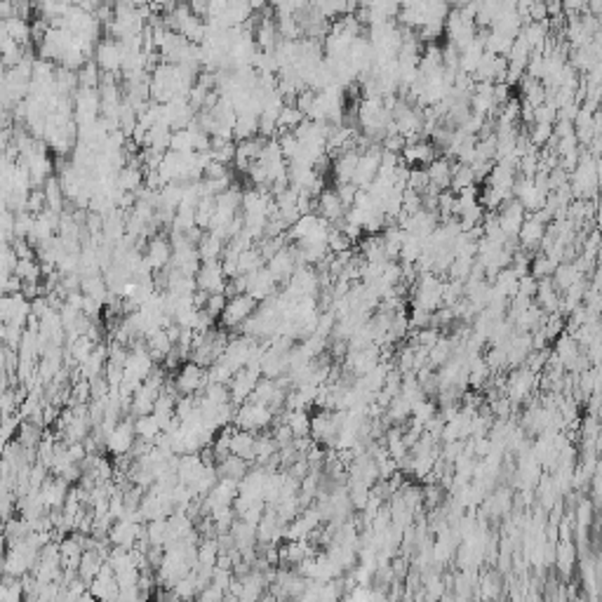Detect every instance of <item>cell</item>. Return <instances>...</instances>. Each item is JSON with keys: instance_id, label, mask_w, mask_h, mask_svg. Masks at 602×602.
<instances>
[{"instance_id": "obj_3", "label": "cell", "mask_w": 602, "mask_h": 602, "mask_svg": "<svg viewBox=\"0 0 602 602\" xmlns=\"http://www.w3.org/2000/svg\"><path fill=\"white\" fill-rule=\"evenodd\" d=\"M257 311V301L247 295H236L226 299V308L219 315L221 318V329H241L243 322Z\"/></svg>"}, {"instance_id": "obj_35", "label": "cell", "mask_w": 602, "mask_h": 602, "mask_svg": "<svg viewBox=\"0 0 602 602\" xmlns=\"http://www.w3.org/2000/svg\"><path fill=\"white\" fill-rule=\"evenodd\" d=\"M102 71L97 68L95 61H88V64H83L78 68V88H85V90H99V80H102V75H99Z\"/></svg>"}, {"instance_id": "obj_43", "label": "cell", "mask_w": 602, "mask_h": 602, "mask_svg": "<svg viewBox=\"0 0 602 602\" xmlns=\"http://www.w3.org/2000/svg\"><path fill=\"white\" fill-rule=\"evenodd\" d=\"M593 520V506H591V501H581L576 508V527L579 529H588V524Z\"/></svg>"}, {"instance_id": "obj_8", "label": "cell", "mask_w": 602, "mask_h": 602, "mask_svg": "<svg viewBox=\"0 0 602 602\" xmlns=\"http://www.w3.org/2000/svg\"><path fill=\"white\" fill-rule=\"evenodd\" d=\"M261 379L259 372H254V369H241V372H236L231 376L228 381V398H231V405L241 407L245 400H250V396L257 389V384Z\"/></svg>"}, {"instance_id": "obj_41", "label": "cell", "mask_w": 602, "mask_h": 602, "mask_svg": "<svg viewBox=\"0 0 602 602\" xmlns=\"http://www.w3.org/2000/svg\"><path fill=\"white\" fill-rule=\"evenodd\" d=\"M223 308H226V297L223 295H210L205 301V306H203V311L210 315V318H219V315L223 313Z\"/></svg>"}, {"instance_id": "obj_5", "label": "cell", "mask_w": 602, "mask_h": 602, "mask_svg": "<svg viewBox=\"0 0 602 602\" xmlns=\"http://www.w3.org/2000/svg\"><path fill=\"white\" fill-rule=\"evenodd\" d=\"M379 165H381V149L379 144L372 146L369 151L360 153L358 158V167H356V174H353V186L358 191H367L369 184L376 179V172H379Z\"/></svg>"}, {"instance_id": "obj_40", "label": "cell", "mask_w": 602, "mask_h": 602, "mask_svg": "<svg viewBox=\"0 0 602 602\" xmlns=\"http://www.w3.org/2000/svg\"><path fill=\"white\" fill-rule=\"evenodd\" d=\"M555 120H558V111L553 109V106H548V104H542V106H537L534 109V122L537 125H555Z\"/></svg>"}, {"instance_id": "obj_28", "label": "cell", "mask_w": 602, "mask_h": 602, "mask_svg": "<svg viewBox=\"0 0 602 602\" xmlns=\"http://www.w3.org/2000/svg\"><path fill=\"white\" fill-rule=\"evenodd\" d=\"M304 113H301L297 106L292 104H285L280 109V115H278V134H285V132H295V130L304 122Z\"/></svg>"}, {"instance_id": "obj_27", "label": "cell", "mask_w": 602, "mask_h": 602, "mask_svg": "<svg viewBox=\"0 0 602 602\" xmlns=\"http://www.w3.org/2000/svg\"><path fill=\"white\" fill-rule=\"evenodd\" d=\"M41 191H43V196H45V210L61 214V205H64V191H61L57 176H50V179L43 184Z\"/></svg>"}, {"instance_id": "obj_37", "label": "cell", "mask_w": 602, "mask_h": 602, "mask_svg": "<svg viewBox=\"0 0 602 602\" xmlns=\"http://www.w3.org/2000/svg\"><path fill=\"white\" fill-rule=\"evenodd\" d=\"M351 245H353V243L342 233V228H339V226H332V228H329V233H327V252H329V254L349 252Z\"/></svg>"}, {"instance_id": "obj_29", "label": "cell", "mask_w": 602, "mask_h": 602, "mask_svg": "<svg viewBox=\"0 0 602 602\" xmlns=\"http://www.w3.org/2000/svg\"><path fill=\"white\" fill-rule=\"evenodd\" d=\"M285 426L290 428L292 438H308L311 435V416L306 414V410L287 412V416H285Z\"/></svg>"}, {"instance_id": "obj_34", "label": "cell", "mask_w": 602, "mask_h": 602, "mask_svg": "<svg viewBox=\"0 0 602 602\" xmlns=\"http://www.w3.org/2000/svg\"><path fill=\"white\" fill-rule=\"evenodd\" d=\"M14 275H17L21 282H38L43 275V268L33 259H21L17 261V266H14Z\"/></svg>"}, {"instance_id": "obj_19", "label": "cell", "mask_w": 602, "mask_h": 602, "mask_svg": "<svg viewBox=\"0 0 602 602\" xmlns=\"http://www.w3.org/2000/svg\"><path fill=\"white\" fill-rule=\"evenodd\" d=\"M358 158H360L358 151H346L339 158L332 160V169H334L337 184H351L353 181V174H356V167H358Z\"/></svg>"}, {"instance_id": "obj_30", "label": "cell", "mask_w": 602, "mask_h": 602, "mask_svg": "<svg viewBox=\"0 0 602 602\" xmlns=\"http://www.w3.org/2000/svg\"><path fill=\"white\" fill-rule=\"evenodd\" d=\"M473 186H475V179H473V169H470V165L454 163V165H452L450 191H452V193H459V191H466V189H473Z\"/></svg>"}, {"instance_id": "obj_16", "label": "cell", "mask_w": 602, "mask_h": 602, "mask_svg": "<svg viewBox=\"0 0 602 602\" xmlns=\"http://www.w3.org/2000/svg\"><path fill=\"white\" fill-rule=\"evenodd\" d=\"M254 443H257V435L247 433V431H238L231 428L228 431V454L243 459V461H254Z\"/></svg>"}, {"instance_id": "obj_10", "label": "cell", "mask_w": 602, "mask_h": 602, "mask_svg": "<svg viewBox=\"0 0 602 602\" xmlns=\"http://www.w3.org/2000/svg\"><path fill=\"white\" fill-rule=\"evenodd\" d=\"M245 278H247V290H245V295L252 297L254 301H257V304H264V301H268V299L275 295L278 282L271 278V273L266 271V266L259 268V271L250 273V275H245Z\"/></svg>"}, {"instance_id": "obj_42", "label": "cell", "mask_w": 602, "mask_h": 602, "mask_svg": "<svg viewBox=\"0 0 602 602\" xmlns=\"http://www.w3.org/2000/svg\"><path fill=\"white\" fill-rule=\"evenodd\" d=\"M337 198L342 200V205L349 210V207H353V203H356V196H358V189L353 186V184H337Z\"/></svg>"}, {"instance_id": "obj_12", "label": "cell", "mask_w": 602, "mask_h": 602, "mask_svg": "<svg viewBox=\"0 0 602 602\" xmlns=\"http://www.w3.org/2000/svg\"><path fill=\"white\" fill-rule=\"evenodd\" d=\"M266 271L271 273L275 282H287L292 273L297 271L295 247H282L280 252L273 254V257L266 261Z\"/></svg>"}, {"instance_id": "obj_6", "label": "cell", "mask_w": 602, "mask_h": 602, "mask_svg": "<svg viewBox=\"0 0 602 602\" xmlns=\"http://www.w3.org/2000/svg\"><path fill=\"white\" fill-rule=\"evenodd\" d=\"M196 287L203 295H223L226 290V275H223L221 261H207V264H200L198 273H196Z\"/></svg>"}, {"instance_id": "obj_21", "label": "cell", "mask_w": 602, "mask_h": 602, "mask_svg": "<svg viewBox=\"0 0 602 602\" xmlns=\"http://www.w3.org/2000/svg\"><path fill=\"white\" fill-rule=\"evenodd\" d=\"M132 426H134V438H139L146 445H153L160 435H163V428H160V423L153 414L137 416L132 421Z\"/></svg>"}, {"instance_id": "obj_31", "label": "cell", "mask_w": 602, "mask_h": 602, "mask_svg": "<svg viewBox=\"0 0 602 602\" xmlns=\"http://www.w3.org/2000/svg\"><path fill=\"white\" fill-rule=\"evenodd\" d=\"M264 257L259 254L257 247H250V250L241 252V257H238V275H250L254 271H259V268H264Z\"/></svg>"}, {"instance_id": "obj_26", "label": "cell", "mask_w": 602, "mask_h": 602, "mask_svg": "<svg viewBox=\"0 0 602 602\" xmlns=\"http://www.w3.org/2000/svg\"><path fill=\"white\" fill-rule=\"evenodd\" d=\"M252 137H259V115L241 113L236 115V125H233V139L236 144L247 142Z\"/></svg>"}, {"instance_id": "obj_15", "label": "cell", "mask_w": 602, "mask_h": 602, "mask_svg": "<svg viewBox=\"0 0 602 602\" xmlns=\"http://www.w3.org/2000/svg\"><path fill=\"white\" fill-rule=\"evenodd\" d=\"M544 236H546V226L542 221H539L534 214H527L522 221V226L518 231V238L515 241H520V250L522 252H529V250H534V247L542 245L544 241Z\"/></svg>"}, {"instance_id": "obj_17", "label": "cell", "mask_w": 602, "mask_h": 602, "mask_svg": "<svg viewBox=\"0 0 602 602\" xmlns=\"http://www.w3.org/2000/svg\"><path fill=\"white\" fill-rule=\"evenodd\" d=\"M537 374H532L527 367H518L515 372L511 374V379H508V400H524L527 398V393L532 391V386H534Z\"/></svg>"}, {"instance_id": "obj_18", "label": "cell", "mask_w": 602, "mask_h": 602, "mask_svg": "<svg viewBox=\"0 0 602 602\" xmlns=\"http://www.w3.org/2000/svg\"><path fill=\"white\" fill-rule=\"evenodd\" d=\"M534 304L542 308L546 315L558 313L560 306V292L553 287V280L546 278V280H537V295H534Z\"/></svg>"}, {"instance_id": "obj_4", "label": "cell", "mask_w": 602, "mask_h": 602, "mask_svg": "<svg viewBox=\"0 0 602 602\" xmlns=\"http://www.w3.org/2000/svg\"><path fill=\"white\" fill-rule=\"evenodd\" d=\"M104 447L113 457H125L134 450V426L132 419H122L104 435Z\"/></svg>"}, {"instance_id": "obj_11", "label": "cell", "mask_w": 602, "mask_h": 602, "mask_svg": "<svg viewBox=\"0 0 602 602\" xmlns=\"http://www.w3.org/2000/svg\"><path fill=\"white\" fill-rule=\"evenodd\" d=\"M144 259L149 261L151 271H165V268H169V261H172V245H169V238L153 236L149 245H146Z\"/></svg>"}, {"instance_id": "obj_13", "label": "cell", "mask_w": 602, "mask_h": 602, "mask_svg": "<svg viewBox=\"0 0 602 602\" xmlns=\"http://www.w3.org/2000/svg\"><path fill=\"white\" fill-rule=\"evenodd\" d=\"M438 149L431 142H426V139H419V142H414V144H407L405 149H403V163L407 167H423L426 169L433 160L438 158Z\"/></svg>"}, {"instance_id": "obj_39", "label": "cell", "mask_w": 602, "mask_h": 602, "mask_svg": "<svg viewBox=\"0 0 602 602\" xmlns=\"http://www.w3.org/2000/svg\"><path fill=\"white\" fill-rule=\"evenodd\" d=\"M574 560H576V553H574V546L569 544V542H562L558 546V565L562 572H569L574 565Z\"/></svg>"}, {"instance_id": "obj_36", "label": "cell", "mask_w": 602, "mask_h": 602, "mask_svg": "<svg viewBox=\"0 0 602 602\" xmlns=\"http://www.w3.org/2000/svg\"><path fill=\"white\" fill-rule=\"evenodd\" d=\"M212 217H214V198H200V203L196 205V226L200 231H207Z\"/></svg>"}, {"instance_id": "obj_22", "label": "cell", "mask_w": 602, "mask_h": 602, "mask_svg": "<svg viewBox=\"0 0 602 602\" xmlns=\"http://www.w3.org/2000/svg\"><path fill=\"white\" fill-rule=\"evenodd\" d=\"M80 292H83V297L95 299L102 306L109 304V297H111V292H109V287H106V282H104V275H99V273L80 278Z\"/></svg>"}, {"instance_id": "obj_33", "label": "cell", "mask_w": 602, "mask_h": 602, "mask_svg": "<svg viewBox=\"0 0 602 602\" xmlns=\"http://www.w3.org/2000/svg\"><path fill=\"white\" fill-rule=\"evenodd\" d=\"M555 261L553 259H548L546 254L539 252L537 257H532L529 261V275L534 278V280H546V278H551L553 271H555Z\"/></svg>"}, {"instance_id": "obj_14", "label": "cell", "mask_w": 602, "mask_h": 602, "mask_svg": "<svg viewBox=\"0 0 602 602\" xmlns=\"http://www.w3.org/2000/svg\"><path fill=\"white\" fill-rule=\"evenodd\" d=\"M315 214H318V217H322L325 221H329L332 226H337V223L344 219L346 207L342 205V200L337 198L334 191L325 189L318 198H315Z\"/></svg>"}, {"instance_id": "obj_9", "label": "cell", "mask_w": 602, "mask_h": 602, "mask_svg": "<svg viewBox=\"0 0 602 602\" xmlns=\"http://www.w3.org/2000/svg\"><path fill=\"white\" fill-rule=\"evenodd\" d=\"M524 217H527V212H524L522 205L513 198L506 200V203L499 207V212H497L499 228L504 231V236L508 238V241H515V238H518V231L522 226Z\"/></svg>"}, {"instance_id": "obj_32", "label": "cell", "mask_w": 602, "mask_h": 602, "mask_svg": "<svg viewBox=\"0 0 602 602\" xmlns=\"http://www.w3.org/2000/svg\"><path fill=\"white\" fill-rule=\"evenodd\" d=\"M5 24H7V36H10V41L21 45V48H24V45L31 41V24H28V19L10 17V19H5Z\"/></svg>"}, {"instance_id": "obj_44", "label": "cell", "mask_w": 602, "mask_h": 602, "mask_svg": "<svg viewBox=\"0 0 602 602\" xmlns=\"http://www.w3.org/2000/svg\"><path fill=\"white\" fill-rule=\"evenodd\" d=\"M5 75H7V68H5L3 64H0V85L5 83Z\"/></svg>"}, {"instance_id": "obj_38", "label": "cell", "mask_w": 602, "mask_h": 602, "mask_svg": "<svg viewBox=\"0 0 602 602\" xmlns=\"http://www.w3.org/2000/svg\"><path fill=\"white\" fill-rule=\"evenodd\" d=\"M416 33H419V41L435 43L438 38L445 33V21H428V24H423L421 28H416Z\"/></svg>"}, {"instance_id": "obj_24", "label": "cell", "mask_w": 602, "mask_h": 602, "mask_svg": "<svg viewBox=\"0 0 602 602\" xmlns=\"http://www.w3.org/2000/svg\"><path fill=\"white\" fill-rule=\"evenodd\" d=\"M102 567H104V555L102 553H97V551H83L80 555V562H78V576L83 579L85 583H90L92 579H95L99 572H102Z\"/></svg>"}, {"instance_id": "obj_23", "label": "cell", "mask_w": 602, "mask_h": 602, "mask_svg": "<svg viewBox=\"0 0 602 602\" xmlns=\"http://www.w3.org/2000/svg\"><path fill=\"white\" fill-rule=\"evenodd\" d=\"M223 247H226V243L221 241V238H217L214 233H203V238H200V243L196 245V250H198V257L203 264H207V261H219L221 259V254H223Z\"/></svg>"}, {"instance_id": "obj_20", "label": "cell", "mask_w": 602, "mask_h": 602, "mask_svg": "<svg viewBox=\"0 0 602 602\" xmlns=\"http://www.w3.org/2000/svg\"><path fill=\"white\" fill-rule=\"evenodd\" d=\"M426 174H428V184L438 191H447L450 189V181H452V163L447 158H435L433 163L426 167Z\"/></svg>"}, {"instance_id": "obj_25", "label": "cell", "mask_w": 602, "mask_h": 602, "mask_svg": "<svg viewBox=\"0 0 602 602\" xmlns=\"http://www.w3.org/2000/svg\"><path fill=\"white\" fill-rule=\"evenodd\" d=\"M581 278H586V275H581L576 271V266L572 264V261H569V264H558L555 266V271H553V275H551V280H553V287L560 292H565V290H569L572 287L574 282H579L581 280Z\"/></svg>"}, {"instance_id": "obj_1", "label": "cell", "mask_w": 602, "mask_h": 602, "mask_svg": "<svg viewBox=\"0 0 602 602\" xmlns=\"http://www.w3.org/2000/svg\"><path fill=\"white\" fill-rule=\"evenodd\" d=\"M233 423L238 431H247V433H259V431L268 428L273 423V410L266 405H259V403H252V400H247L245 405H241L236 410L233 416Z\"/></svg>"}, {"instance_id": "obj_2", "label": "cell", "mask_w": 602, "mask_h": 602, "mask_svg": "<svg viewBox=\"0 0 602 602\" xmlns=\"http://www.w3.org/2000/svg\"><path fill=\"white\" fill-rule=\"evenodd\" d=\"M207 381V369L196 365V362H186L179 372L174 376V391L179 393L181 398L186 396H200L205 391Z\"/></svg>"}, {"instance_id": "obj_7", "label": "cell", "mask_w": 602, "mask_h": 602, "mask_svg": "<svg viewBox=\"0 0 602 602\" xmlns=\"http://www.w3.org/2000/svg\"><path fill=\"white\" fill-rule=\"evenodd\" d=\"M95 64L99 71L104 73H120L122 68V48L118 41L113 38H104V41L97 43L95 48Z\"/></svg>"}]
</instances>
